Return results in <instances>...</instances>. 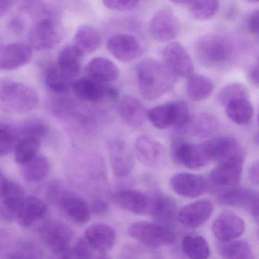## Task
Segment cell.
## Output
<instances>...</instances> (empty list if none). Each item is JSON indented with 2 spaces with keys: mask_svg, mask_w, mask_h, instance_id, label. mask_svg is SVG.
<instances>
[{
  "mask_svg": "<svg viewBox=\"0 0 259 259\" xmlns=\"http://www.w3.org/2000/svg\"><path fill=\"white\" fill-rule=\"evenodd\" d=\"M136 75L141 95L150 101L170 92L178 80L164 63L154 60L140 62L136 66Z\"/></svg>",
  "mask_w": 259,
  "mask_h": 259,
  "instance_id": "obj_1",
  "label": "cell"
},
{
  "mask_svg": "<svg viewBox=\"0 0 259 259\" xmlns=\"http://www.w3.org/2000/svg\"><path fill=\"white\" fill-rule=\"evenodd\" d=\"M195 54L204 66L224 69L233 61L236 48L230 37L220 33H211L199 38L195 45Z\"/></svg>",
  "mask_w": 259,
  "mask_h": 259,
  "instance_id": "obj_2",
  "label": "cell"
},
{
  "mask_svg": "<svg viewBox=\"0 0 259 259\" xmlns=\"http://www.w3.org/2000/svg\"><path fill=\"white\" fill-rule=\"evenodd\" d=\"M37 91L24 83L0 78V110L10 114H25L38 105Z\"/></svg>",
  "mask_w": 259,
  "mask_h": 259,
  "instance_id": "obj_3",
  "label": "cell"
},
{
  "mask_svg": "<svg viewBox=\"0 0 259 259\" xmlns=\"http://www.w3.org/2000/svg\"><path fill=\"white\" fill-rule=\"evenodd\" d=\"M40 13L28 31L29 47L38 51L54 49L63 39V27L52 10L41 8Z\"/></svg>",
  "mask_w": 259,
  "mask_h": 259,
  "instance_id": "obj_4",
  "label": "cell"
},
{
  "mask_svg": "<svg viewBox=\"0 0 259 259\" xmlns=\"http://www.w3.org/2000/svg\"><path fill=\"white\" fill-rule=\"evenodd\" d=\"M170 157L174 163L191 169H200L213 161L208 141L190 143L175 138L170 145Z\"/></svg>",
  "mask_w": 259,
  "mask_h": 259,
  "instance_id": "obj_5",
  "label": "cell"
},
{
  "mask_svg": "<svg viewBox=\"0 0 259 259\" xmlns=\"http://www.w3.org/2000/svg\"><path fill=\"white\" fill-rule=\"evenodd\" d=\"M245 156L242 148L218 162L209 174V183L222 192L236 187L240 182Z\"/></svg>",
  "mask_w": 259,
  "mask_h": 259,
  "instance_id": "obj_6",
  "label": "cell"
},
{
  "mask_svg": "<svg viewBox=\"0 0 259 259\" xmlns=\"http://www.w3.org/2000/svg\"><path fill=\"white\" fill-rule=\"evenodd\" d=\"M190 116L187 103L177 101L153 107L148 110L147 119L158 130L174 127L180 132L187 123Z\"/></svg>",
  "mask_w": 259,
  "mask_h": 259,
  "instance_id": "obj_7",
  "label": "cell"
},
{
  "mask_svg": "<svg viewBox=\"0 0 259 259\" xmlns=\"http://www.w3.org/2000/svg\"><path fill=\"white\" fill-rule=\"evenodd\" d=\"M48 192L50 199L57 202L62 211L71 221L78 224L89 222L91 209L82 198L65 190L57 183H52Z\"/></svg>",
  "mask_w": 259,
  "mask_h": 259,
  "instance_id": "obj_8",
  "label": "cell"
},
{
  "mask_svg": "<svg viewBox=\"0 0 259 259\" xmlns=\"http://www.w3.org/2000/svg\"><path fill=\"white\" fill-rule=\"evenodd\" d=\"M127 232L133 239L151 247L169 245L175 240V235L172 230L163 224L156 223H133L128 227Z\"/></svg>",
  "mask_w": 259,
  "mask_h": 259,
  "instance_id": "obj_9",
  "label": "cell"
},
{
  "mask_svg": "<svg viewBox=\"0 0 259 259\" xmlns=\"http://www.w3.org/2000/svg\"><path fill=\"white\" fill-rule=\"evenodd\" d=\"M148 31L157 41H170L180 33V21L170 8L165 7L159 10L151 17L148 24Z\"/></svg>",
  "mask_w": 259,
  "mask_h": 259,
  "instance_id": "obj_10",
  "label": "cell"
},
{
  "mask_svg": "<svg viewBox=\"0 0 259 259\" xmlns=\"http://www.w3.org/2000/svg\"><path fill=\"white\" fill-rule=\"evenodd\" d=\"M44 245L54 253L61 252L70 246L72 231L66 224L60 221H49L38 229Z\"/></svg>",
  "mask_w": 259,
  "mask_h": 259,
  "instance_id": "obj_11",
  "label": "cell"
},
{
  "mask_svg": "<svg viewBox=\"0 0 259 259\" xmlns=\"http://www.w3.org/2000/svg\"><path fill=\"white\" fill-rule=\"evenodd\" d=\"M163 60L166 67L177 77L189 78L194 74L192 57L184 47L178 42H172L163 50Z\"/></svg>",
  "mask_w": 259,
  "mask_h": 259,
  "instance_id": "obj_12",
  "label": "cell"
},
{
  "mask_svg": "<svg viewBox=\"0 0 259 259\" xmlns=\"http://www.w3.org/2000/svg\"><path fill=\"white\" fill-rule=\"evenodd\" d=\"M77 98L89 103H99L105 98H116L118 91L115 88L107 86L92 78L84 77L75 80L72 86Z\"/></svg>",
  "mask_w": 259,
  "mask_h": 259,
  "instance_id": "obj_13",
  "label": "cell"
},
{
  "mask_svg": "<svg viewBox=\"0 0 259 259\" xmlns=\"http://www.w3.org/2000/svg\"><path fill=\"white\" fill-rule=\"evenodd\" d=\"M109 52L122 63H130L140 57L142 48L139 40L131 34H116L107 42Z\"/></svg>",
  "mask_w": 259,
  "mask_h": 259,
  "instance_id": "obj_14",
  "label": "cell"
},
{
  "mask_svg": "<svg viewBox=\"0 0 259 259\" xmlns=\"http://www.w3.org/2000/svg\"><path fill=\"white\" fill-rule=\"evenodd\" d=\"M245 221L233 212L221 213L212 224V232L221 242H229L240 237L245 231Z\"/></svg>",
  "mask_w": 259,
  "mask_h": 259,
  "instance_id": "obj_15",
  "label": "cell"
},
{
  "mask_svg": "<svg viewBox=\"0 0 259 259\" xmlns=\"http://www.w3.org/2000/svg\"><path fill=\"white\" fill-rule=\"evenodd\" d=\"M135 151L144 164L151 167H161L166 158V151L163 145L152 138L139 136L134 145Z\"/></svg>",
  "mask_w": 259,
  "mask_h": 259,
  "instance_id": "obj_16",
  "label": "cell"
},
{
  "mask_svg": "<svg viewBox=\"0 0 259 259\" xmlns=\"http://www.w3.org/2000/svg\"><path fill=\"white\" fill-rule=\"evenodd\" d=\"M219 198L224 205L242 207L248 210L256 221L258 219V194L255 191L236 186L221 192Z\"/></svg>",
  "mask_w": 259,
  "mask_h": 259,
  "instance_id": "obj_17",
  "label": "cell"
},
{
  "mask_svg": "<svg viewBox=\"0 0 259 259\" xmlns=\"http://www.w3.org/2000/svg\"><path fill=\"white\" fill-rule=\"evenodd\" d=\"M213 209L214 206L210 200H198L182 207L177 219L185 227L197 228L209 219Z\"/></svg>",
  "mask_w": 259,
  "mask_h": 259,
  "instance_id": "obj_18",
  "label": "cell"
},
{
  "mask_svg": "<svg viewBox=\"0 0 259 259\" xmlns=\"http://www.w3.org/2000/svg\"><path fill=\"white\" fill-rule=\"evenodd\" d=\"M146 214L165 224H170L177 218V205L171 197L160 192L148 194Z\"/></svg>",
  "mask_w": 259,
  "mask_h": 259,
  "instance_id": "obj_19",
  "label": "cell"
},
{
  "mask_svg": "<svg viewBox=\"0 0 259 259\" xmlns=\"http://www.w3.org/2000/svg\"><path fill=\"white\" fill-rule=\"evenodd\" d=\"M32 51L23 44H9L0 46V70H14L30 63Z\"/></svg>",
  "mask_w": 259,
  "mask_h": 259,
  "instance_id": "obj_20",
  "label": "cell"
},
{
  "mask_svg": "<svg viewBox=\"0 0 259 259\" xmlns=\"http://www.w3.org/2000/svg\"><path fill=\"white\" fill-rule=\"evenodd\" d=\"M169 185L177 195L190 198L201 196L207 187L202 176L186 172L172 176Z\"/></svg>",
  "mask_w": 259,
  "mask_h": 259,
  "instance_id": "obj_21",
  "label": "cell"
},
{
  "mask_svg": "<svg viewBox=\"0 0 259 259\" xmlns=\"http://www.w3.org/2000/svg\"><path fill=\"white\" fill-rule=\"evenodd\" d=\"M110 161L112 170L116 177H128L135 167L133 153L125 142L114 141L110 146Z\"/></svg>",
  "mask_w": 259,
  "mask_h": 259,
  "instance_id": "obj_22",
  "label": "cell"
},
{
  "mask_svg": "<svg viewBox=\"0 0 259 259\" xmlns=\"http://www.w3.org/2000/svg\"><path fill=\"white\" fill-rule=\"evenodd\" d=\"M25 199L23 188L10 180L7 191L0 199V218L6 222L17 220L18 213Z\"/></svg>",
  "mask_w": 259,
  "mask_h": 259,
  "instance_id": "obj_23",
  "label": "cell"
},
{
  "mask_svg": "<svg viewBox=\"0 0 259 259\" xmlns=\"http://www.w3.org/2000/svg\"><path fill=\"white\" fill-rule=\"evenodd\" d=\"M116 232L107 224H95L90 226L84 233V239L91 247L100 252L110 251L116 241Z\"/></svg>",
  "mask_w": 259,
  "mask_h": 259,
  "instance_id": "obj_24",
  "label": "cell"
},
{
  "mask_svg": "<svg viewBox=\"0 0 259 259\" xmlns=\"http://www.w3.org/2000/svg\"><path fill=\"white\" fill-rule=\"evenodd\" d=\"M119 113L127 125L139 128L145 123L148 110L139 99L132 95H125L119 101Z\"/></svg>",
  "mask_w": 259,
  "mask_h": 259,
  "instance_id": "obj_25",
  "label": "cell"
},
{
  "mask_svg": "<svg viewBox=\"0 0 259 259\" xmlns=\"http://www.w3.org/2000/svg\"><path fill=\"white\" fill-rule=\"evenodd\" d=\"M113 201L121 208L136 214H146L148 209V194L134 189H123L115 192Z\"/></svg>",
  "mask_w": 259,
  "mask_h": 259,
  "instance_id": "obj_26",
  "label": "cell"
},
{
  "mask_svg": "<svg viewBox=\"0 0 259 259\" xmlns=\"http://www.w3.org/2000/svg\"><path fill=\"white\" fill-rule=\"evenodd\" d=\"M85 72L86 77L103 84L116 81L119 75L116 65L111 60L103 57L91 60L86 66Z\"/></svg>",
  "mask_w": 259,
  "mask_h": 259,
  "instance_id": "obj_27",
  "label": "cell"
},
{
  "mask_svg": "<svg viewBox=\"0 0 259 259\" xmlns=\"http://www.w3.org/2000/svg\"><path fill=\"white\" fill-rule=\"evenodd\" d=\"M218 122L214 116L209 113H202L190 116L181 133H187L198 138L211 136L218 130Z\"/></svg>",
  "mask_w": 259,
  "mask_h": 259,
  "instance_id": "obj_28",
  "label": "cell"
},
{
  "mask_svg": "<svg viewBox=\"0 0 259 259\" xmlns=\"http://www.w3.org/2000/svg\"><path fill=\"white\" fill-rule=\"evenodd\" d=\"M47 210L48 206L43 200L37 197L30 196L25 198L21 206L16 221L22 227L28 228L43 218Z\"/></svg>",
  "mask_w": 259,
  "mask_h": 259,
  "instance_id": "obj_29",
  "label": "cell"
},
{
  "mask_svg": "<svg viewBox=\"0 0 259 259\" xmlns=\"http://www.w3.org/2000/svg\"><path fill=\"white\" fill-rule=\"evenodd\" d=\"M102 44L99 31L92 25H82L77 30L73 45L83 56L96 51Z\"/></svg>",
  "mask_w": 259,
  "mask_h": 259,
  "instance_id": "obj_30",
  "label": "cell"
},
{
  "mask_svg": "<svg viewBox=\"0 0 259 259\" xmlns=\"http://www.w3.org/2000/svg\"><path fill=\"white\" fill-rule=\"evenodd\" d=\"M83 55L73 46L63 48L57 59V67L66 76L75 81L81 72Z\"/></svg>",
  "mask_w": 259,
  "mask_h": 259,
  "instance_id": "obj_31",
  "label": "cell"
},
{
  "mask_svg": "<svg viewBox=\"0 0 259 259\" xmlns=\"http://www.w3.org/2000/svg\"><path fill=\"white\" fill-rule=\"evenodd\" d=\"M224 107L227 117L237 125H246L254 115V107L248 98L233 100Z\"/></svg>",
  "mask_w": 259,
  "mask_h": 259,
  "instance_id": "obj_32",
  "label": "cell"
},
{
  "mask_svg": "<svg viewBox=\"0 0 259 259\" xmlns=\"http://www.w3.org/2000/svg\"><path fill=\"white\" fill-rule=\"evenodd\" d=\"M214 89L213 81L200 74H193L189 77L186 84V93L193 101H202L207 99Z\"/></svg>",
  "mask_w": 259,
  "mask_h": 259,
  "instance_id": "obj_33",
  "label": "cell"
},
{
  "mask_svg": "<svg viewBox=\"0 0 259 259\" xmlns=\"http://www.w3.org/2000/svg\"><path fill=\"white\" fill-rule=\"evenodd\" d=\"M40 147L41 140L37 138L28 136L19 138L15 147V160L19 164H25L38 155Z\"/></svg>",
  "mask_w": 259,
  "mask_h": 259,
  "instance_id": "obj_34",
  "label": "cell"
},
{
  "mask_svg": "<svg viewBox=\"0 0 259 259\" xmlns=\"http://www.w3.org/2000/svg\"><path fill=\"white\" fill-rule=\"evenodd\" d=\"M182 249L190 259H207L210 250L206 239L198 235H188L182 241Z\"/></svg>",
  "mask_w": 259,
  "mask_h": 259,
  "instance_id": "obj_35",
  "label": "cell"
},
{
  "mask_svg": "<svg viewBox=\"0 0 259 259\" xmlns=\"http://www.w3.org/2000/svg\"><path fill=\"white\" fill-rule=\"evenodd\" d=\"M22 166V175L30 183L41 181L50 172L49 160L44 155L36 156L31 161Z\"/></svg>",
  "mask_w": 259,
  "mask_h": 259,
  "instance_id": "obj_36",
  "label": "cell"
},
{
  "mask_svg": "<svg viewBox=\"0 0 259 259\" xmlns=\"http://www.w3.org/2000/svg\"><path fill=\"white\" fill-rule=\"evenodd\" d=\"M220 253L224 259H255L251 245L244 240L224 242Z\"/></svg>",
  "mask_w": 259,
  "mask_h": 259,
  "instance_id": "obj_37",
  "label": "cell"
},
{
  "mask_svg": "<svg viewBox=\"0 0 259 259\" xmlns=\"http://www.w3.org/2000/svg\"><path fill=\"white\" fill-rule=\"evenodd\" d=\"M75 81L66 76L57 67V65L51 66L46 74L45 83L50 91L54 93L63 94L72 89Z\"/></svg>",
  "mask_w": 259,
  "mask_h": 259,
  "instance_id": "obj_38",
  "label": "cell"
},
{
  "mask_svg": "<svg viewBox=\"0 0 259 259\" xmlns=\"http://www.w3.org/2000/svg\"><path fill=\"white\" fill-rule=\"evenodd\" d=\"M92 248L84 239H81L75 242L73 246L61 252L54 253L51 259H91Z\"/></svg>",
  "mask_w": 259,
  "mask_h": 259,
  "instance_id": "obj_39",
  "label": "cell"
},
{
  "mask_svg": "<svg viewBox=\"0 0 259 259\" xmlns=\"http://www.w3.org/2000/svg\"><path fill=\"white\" fill-rule=\"evenodd\" d=\"M19 139L18 130L9 124L0 122V157L14 151Z\"/></svg>",
  "mask_w": 259,
  "mask_h": 259,
  "instance_id": "obj_40",
  "label": "cell"
},
{
  "mask_svg": "<svg viewBox=\"0 0 259 259\" xmlns=\"http://www.w3.org/2000/svg\"><path fill=\"white\" fill-rule=\"evenodd\" d=\"M190 12L196 20L207 21L212 19L220 9L218 1H192Z\"/></svg>",
  "mask_w": 259,
  "mask_h": 259,
  "instance_id": "obj_41",
  "label": "cell"
},
{
  "mask_svg": "<svg viewBox=\"0 0 259 259\" xmlns=\"http://www.w3.org/2000/svg\"><path fill=\"white\" fill-rule=\"evenodd\" d=\"M4 259H45V254L37 244L28 241L22 242Z\"/></svg>",
  "mask_w": 259,
  "mask_h": 259,
  "instance_id": "obj_42",
  "label": "cell"
},
{
  "mask_svg": "<svg viewBox=\"0 0 259 259\" xmlns=\"http://www.w3.org/2000/svg\"><path fill=\"white\" fill-rule=\"evenodd\" d=\"M239 98H248V91L239 83L227 84L221 89L218 97V101L224 107L230 101Z\"/></svg>",
  "mask_w": 259,
  "mask_h": 259,
  "instance_id": "obj_43",
  "label": "cell"
},
{
  "mask_svg": "<svg viewBox=\"0 0 259 259\" xmlns=\"http://www.w3.org/2000/svg\"><path fill=\"white\" fill-rule=\"evenodd\" d=\"M50 128L43 121L38 119H31L25 122L19 131V138L34 137L41 140L42 138L46 136L49 133Z\"/></svg>",
  "mask_w": 259,
  "mask_h": 259,
  "instance_id": "obj_44",
  "label": "cell"
},
{
  "mask_svg": "<svg viewBox=\"0 0 259 259\" xmlns=\"http://www.w3.org/2000/svg\"><path fill=\"white\" fill-rule=\"evenodd\" d=\"M103 4L109 10L124 12L134 10L139 2L136 0H106Z\"/></svg>",
  "mask_w": 259,
  "mask_h": 259,
  "instance_id": "obj_45",
  "label": "cell"
},
{
  "mask_svg": "<svg viewBox=\"0 0 259 259\" xmlns=\"http://www.w3.org/2000/svg\"><path fill=\"white\" fill-rule=\"evenodd\" d=\"M259 11L257 10L251 12L247 17V28L251 34L257 35L258 34Z\"/></svg>",
  "mask_w": 259,
  "mask_h": 259,
  "instance_id": "obj_46",
  "label": "cell"
},
{
  "mask_svg": "<svg viewBox=\"0 0 259 259\" xmlns=\"http://www.w3.org/2000/svg\"><path fill=\"white\" fill-rule=\"evenodd\" d=\"M107 203L102 199H96L92 202V211L95 213H103L107 210Z\"/></svg>",
  "mask_w": 259,
  "mask_h": 259,
  "instance_id": "obj_47",
  "label": "cell"
},
{
  "mask_svg": "<svg viewBox=\"0 0 259 259\" xmlns=\"http://www.w3.org/2000/svg\"><path fill=\"white\" fill-rule=\"evenodd\" d=\"M248 177L250 180L254 184H258V162H254L250 166L249 171H248Z\"/></svg>",
  "mask_w": 259,
  "mask_h": 259,
  "instance_id": "obj_48",
  "label": "cell"
},
{
  "mask_svg": "<svg viewBox=\"0 0 259 259\" xmlns=\"http://www.w3.org/2000/svg\"><path fill=\"white\" fill-rule=\"evenodd\" d=\"M9 26L15 34H20L24 30V22L21 19L15 18L10 22Z\"/></svg>",
  "mask_w": 259,
  "mask_h": 259,
  "instance_id": "obj_49",
  "label": "cell"
},
{
  "mask_svg": "<svg viewBox=\"0 0 259 259\" xmlns=\"http://www.w3.org/2000/svg\"><path fill=\"white\" fill-rule=\"evenodd\" d=\"M14 3L9 0H0V17L5 16L13 8Z\"/></svg>",
  "mask_w": 259,
  "mask_h": 259,
  "instance_id": "obj_50",
  "label": "cell"
},
{
  "mask_svg": "<svg viewBox=\"0 0 259 259\" xmlns=\"http://www.w3.org/2000/svg\"><path fill=\"white\" fill-rule=\"evenodd\" d=\"M10 180L7 178L5 175L0 171V199L4 196L8 187Z\"/></svg>",
  "mask_w": 259,
  "mask_h": 259,
  "instance_id": "obj_51",
  "label": "cell"
},
{
  "mask_svg": "<svg viewBox=\"0 0 259 259\" xmlns=\"http://www.w3.org/2000/svg\"><path fill=\"white\" fill-rule=\"evenodd\" d=\"M248 76H249L250 80H251L252 84L257 86V84H258V66H257V64L254 65L251 68L249 74H248Z\"/></svg>",
  "mask_w": 259,
  "mask_h": 259,
  "instance_id": "obj_52",
  "label": "cell"
},
{
  "mask_svg": "<svg viewBox=\"0 0 259 259\" xmlns=\"http://www.w3.org/2000/svg\"><path fill=\"white\" fill-rule=\"evenodd\" d=\"M172 4H178V5H190L192 1H187V0H179V1H172Z\"/></svg>",
  "mask_w": 259,
  "mask_h": 259,
  "instance_id": "obj_53",
  "label": "cell"
},
{
  "mask_svg": "<svg viewBox=\"0 0 259 259\" xmlns=\"http://www.w3.org/2000/svg\"><path fill=\"white\" fill-rule=\"evenodd\" d=\"M97 259H110L109 257H107V256H101V257H98Z\"/></svg>",
  "mask_w": 259,
  "mask_h": 259,
  "instance_id": "obj_54",
  "label": "cell"
},
{
  "mask_svg": "<svg viewBox=\"0 0 259 259\" xmlns=\"http://www.w3.org/2000/svg\"><path fill=\"white\" fill-rule=\"evenodd\" d=\"M1 234H2V233H0V242H2V239H3V237H2V236H1Z\"/></svg>",
  "mask_w": 259,
  "mask_h": 259,
  "instance_id": "obj_55",
  "label": "cell"
}]
</instances>
